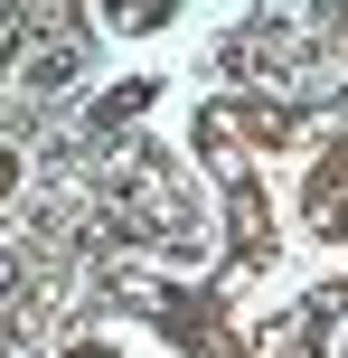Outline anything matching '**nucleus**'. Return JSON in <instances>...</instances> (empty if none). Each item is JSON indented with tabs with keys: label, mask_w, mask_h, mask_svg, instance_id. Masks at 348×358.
Listing matches in <instances>:
<instances>
[{
	"label": "nucleus",
	"mask_w": 348,
	"mask_h": 358,
	"mask_svg": "<svg viewBox=\"0 0 348 358\" xmlns=\"http://www.w3.org/2000/svg\"><path fill=\"white\" fill-rule=\"evenodd\" d=\"M169 19V0H123V10H113V29H160Z\"/></svg>",
	"instance_id": "obj_2"
},
{
	"label": "nucleus",
	"mask_w": 348,
	"mask_h": 358,
	"mask_svg": "<svg viewBox=\"0 0 348 358\" xmlns=\"http://www.w3.org/2000/svg\"><path fill=\"white\" fill-rule=\"evenodd\" d=\"M75 66H85V29H56V38H38V48L10 66V85H19V94H66Z\"/></svg>",
	"instance_id": "obj_1"
},
{
	"label": "nucleus",
	"mask_w": 348,
	"mask_h": 358,
	"mask_svg": "<svg viewBox=\"0 0 348 358\" xmlns=\"http://www.w3.org/2000/svg\"><path fill=\"white\" fill-rule=\"evenodd\" d=\"M0 358H10V349H0Z\"/></svg>",
	"instance_id": "obj_5"
},
{
	"label": "nucleus",
	"mask_w": 348,
	"mask_h": 358,
	"mask_svg": "<svg viewBox=\"0 0 348 358\" xmlns=\"http://www.w3.org/2000/svg\"><path fill=\"white\" fill-rule=\"evenodd\" d=\"M19 189V151H0V198H10Z\"/></svg>",
	"instance_id": "obj_3"
},
{
	"label": "nucleus",
	"mask_w": 348,
	"mask_h": 358,
	"mask_svg": "<svg viewBox=\"0 0 348 358\" xmlns=\"http://www.w3.org/2000/svg\"><path fill=\"white\" fill-rule=\"evenodd\" d=\"M19 283V245H0V292H10Z\"/></svg>",
	"instance_id": "obj_4"
}]
</instances>
